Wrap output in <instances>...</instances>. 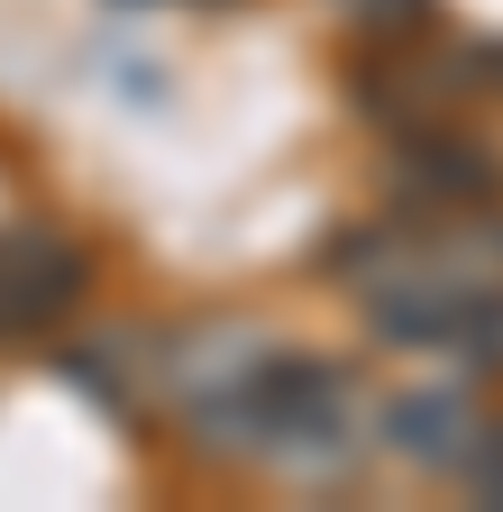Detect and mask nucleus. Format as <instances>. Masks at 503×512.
<instances>
[{"label": "nucleus", "instance_id": "7ed1b4c3", "mask_svg": "<svg viewBox=\"0 0 503 512\" xmlns=\"http://www.w3.org/2000/svg\"><path fill=\"white\" fill-rule=\"evenodd\" d=\"M83 302V256L55 229H0V339L46 330Z\"/></svg>", "mask_w": 503, "mask_h": 512}, {"label": "nucleus", "instance_id": "39448f33", "mask_svg": "<svg viewBox=\"0 0 503 512\" xmlns=\"http://www.w3.org/2000/svg\"><path fill=\"white\" fill-rule=\"evenodd\" d=\"M467 485H476V503H494L503 512V421H476V439H467Z\"/></svg>", "mask_w": 503, "mask_h": 512}, {"label": "nucleus", "instance_id": "f03ea898", "mask_svg": "<svg viewBox=\"0 0 503 512\" xmlns=\"http://www.w3.org/2000/svg\"><path fill=\"white\" fill-rule=\"evenodd\" d=\"M220 412L238 430H257V448L284 467H339L357 448V384L321 357H247Z\"/></svg>", "mask_w": 503, "mask_h": 512}, {"label": "nucleus", "instance_id": "f257e3e1", "mask_svg": "<svg viewBox=\"0 0 503 512\" xmlns=\"http://www.w3.org/2000/svg\"><path fill=\"white\" fill-rule=\"evenodd\" d=\"M357 302L385 339L421 348H503V220L458 229H385L348 247Z\"/></svg>", "mask_w": 503, "mask_h": 512}, {"label": "nucleus", "instance_id": "20e7f679", "mask_svg": "<svg viewBox=\"0 0 503 512\" xmlns=\"http://www.w3.org/2000/svg\"><path fill=\"white\" fill-rule=\"evenodd\" d=\"M467 439H476V412L458 394H403L394 403V448L421 467H458L467 458Z\"/></svg>", "mask_w": 503, "mask_h": 512}, {"label": "nucleus", "instance_id": "423d86ee", "mask_svg": "<svg viewBox=\"0 0 503 512\" xmlns=\"http://www.w3.org/2000/svg\"><path fill=\"white\" fill-rule=\"evenodd\" d=\"M348 10H366V19H403V10H421V0H348Z\"/></svg>", "mask_w": 503, "mask_h": 512}]
</instances>
